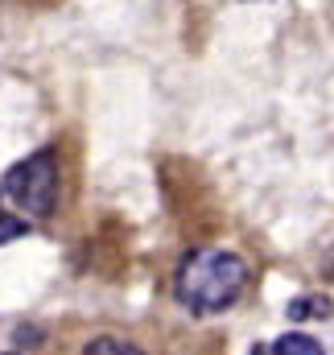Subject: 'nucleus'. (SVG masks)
Listing matches in <instances>:
<instances>
[{"mask_svg": "<svg viewBox=\"0 0 334 355\" xmlns=\"http://www.w3.org/2000/svg\"><path fill=\"white\" fill-rule=\"evenodd\" d=\"M252 355H268V352H260V347H256V352H252Z\"/></svg>", "mask_w": 334, "mask_h": 355, "instance_id": "7", "label": "nucleus"}, {"mask_svg": "<svg viewBox=\"0 0 334 355\" xmlns=\"http://www.w3.org/2000/svg\"><path fill=\"white\" fill-rule=\"evenodd\" d=\"M25 232H29L25 219H12L8 211H0V244H8V240H17V236H25Z\"/></svg>", "mask_w": 334, "mask_h": 355, "instance_id": "6", "label": "nucleus"}, {"mask_svg": "<svg viewBox=\"0 0 334 355\" xmlns=\"http://www.w3.org/2000/svg\"><path fill=\"white\" fill-rule=\"evenodd\" d=\"M268 355H326V352H322V343H318L314 335L289 331V335H281V339L272 343V352H268Z\"/></svg>", "mask_w": 334, "mask_h": 355, "instance_id": "3", "label": "nucleus"}, {"mask_svg": "<svg viewBox=\"0 0 334 355\" xmlns=\"http://www.w3.org/2000/svg\"><path fill=\"white\" fill-rule=\"evenodd\" d=\"M244 285H248V261L227 252V248L190 252L177 268V277H173L177 302L194 314H223L227 306L240 302Z\"/></svg>", "mask_w": 334, "mask_h": 355, "instance_id": "1", "label": "nucleus"}, {"mask_svg": "<svg viewBox=\"0 0 334 355\" xmlns=\"http://www.w3.org/2000/svg\"><path fill=\"white\" fill-rule=\"evenodd\" d=\"M334 306L331 297H297L289 302V318H331Z\"/></svg>", "mask_w": 334, "mask_h": 355, "instance_id": "5", "label": "nucleus"}, {"mask_svg": "<svg viewBox=\"0 0 334 355\" xmlns=\"http://www.w3.org/2000/svg\"><path fill=\"white\" fill-rule=\"evenodd\" d=\"M83 355H145L137 343H128V339H116V335H99V339H91L83 347Z\"/></svg>", "mask_w": 334, "mask_h": 355, "instance_id": "4", "label": "nucleus"}, {"mask_svg": "<svg viewBox=\"0 0 334 355\" xmlns=\"http://www.w3.org/2000/svg\"><path fill=\"white\" fill-rule=\"evenodd\" d=\"M0 190H4L21 211H29V215H37V219L54 215V207H58V153L46 145V149L21 157V162L4 174V186H0Z\"/></svg>", "mask_w": 334, "mask_h": 355, "instance_id": "2", "label": "nucleus"}]
</instances>
